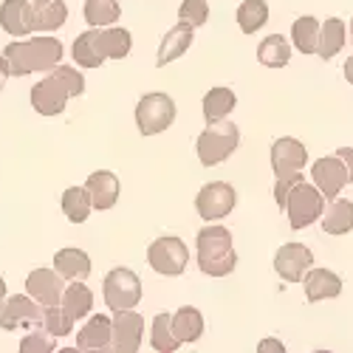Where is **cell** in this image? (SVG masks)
I'll return each mask as SVG.
<instances>
[{
    "mask_svg": "<svg viewBox=\"0 0 353 353\" xmlns=\"http://www.w3.org/2000/svg\"><path fill=\"white\" fill-rule=\"evenodd\" d=\"M308 164V150L297 139H277L272 144V167L280 181H303V167Z\"/></svg>",
    "mask_w": 353,
    "mask_h": 353,
    "instance_id": "9",
    "label": "cell"
},
{
    "mask_svg": "<svg viewBox=\"0 0 353 353\" xmlns=\"http://www.w3.org/2000/svg\"><path fill=\"white\" fill-rule=\"evenodd\" d=\"M336 156H339V159H342V164H345L347 184H353V147H339Z\"/></svg>",
    "mask_w": 353,
    "mask_h": 353,
    "instance_id": "39",
    "label": "cell"
},
{
    "mask_svg": "<svg viewBox=\"0 0 353 353\" xmlns=\"http://www.w3.org/2000/svg\"><path fill=\"white\" fill-rule=\"evenodd\" d=\"M17 325H43V311L37 300L32 303L23 294H17V297H9L0 303V328L12 331Z\"/></svg>",
    "mask_w": 353,
    "mask_h": 353,
    "instance_id": "14",
    "label": "cell"
},
{
    "mask_svg": "<svg viewBox=\"0 0 353 353\" xmlns=\"http://www.w3.org/2000/svg\"><path fill=\"white\" fill-rule=\"evenodd\" d=\"M43 328L54 336V339H60V336H68L74 331V316L57 303V305H46L43 311Z\"/></svg>",
    "mask_w": 353,
    "mask_h": 353,
    "instance_id": "35",
    "label": "cell"
},
{
    "mask_svg": "<svg viewBox=\"0 0 353 353\" xmlns=\"http://www.w3.org/2000/svg\"><path fill=\"white\" fill-rule=\"evenodd\" d=\"M294 184H297V181H280V179H277V184H274V201H277V207H280V210L285 207V198H288V190H291Z\"/></svg>",
    "mask_w": 353,
    "mask_h": 353,
    "instance_id": "40",
    "label": "cell"
},
{
    "mask_svg": "<svg viewBox=\"0 0 353 353\" xmlns=\"http://www.w3.org/2000/svg\"><path fill=\"white\" fill-rule=\"evenodd\" d=\"M54 272L71 283L88 280V274H91V257L82 249H60L54 254Z\"/></svg>",
    "mask_w": 353,
    "mask_h": 353,
    "instance_id": "22",
    "label": "cell"
},
{
    "mask_svg": "<svg viewBox=\"0 0 353 353\" xmlns=\"http://www.w3.org/2000/svg\"><path fill=\"white\" fill-rule=\"evenodd\" d=\"M288 212V221H291V229H305L311 223H316L325 212V198L322 192L305 181H297L291 190H288V198H285V207Z\"/></svg>",
    "mask_w": 353,
    "mask_h": 353,
    "instance_id": "5",
    "label": "cell"
},
{
    "mask_svg": "<svg viewBox=\"0 0 353 353\" xmlns=\"http://www.w3.org/2000/svg\"><path fill=\"white\" fill-rule=\"evenodd\" d=\"M3 300H6V280L0 277V303H3Z\"/></svg>",
    "mask_w": 353,
    "mask_h": 353,
    "instance_id": "43",
    "label": "cell"
},
{
    "mask_svg": "<svg viewBox=\"0 0 353 353\" xmlns=\"http://www.w3.org/2000/svg\"><path fill=\"white\" fill-rule=\"evenodd\" d=\"M102 297H105V305L110 311L133 308L141 303V280L136 277V272H130L125 266L113 269L102 283Z\"/></svg>",
    "mask_w": 353,
    "mask_h": 353,
    "instance_id": "8",
    "label": "cell"
},
{
    "mask_svg": "<svg viewBox=\"0 0 353 353\" xmlns=\"http://www.w3.org/2000/svg\"><path fill=\"white\" fill-rule=\"evenodd\" d=\"M257 350H260V353H283L285 347H283V342H280V339H263Z\"/></svg>",
    "mask_w": 353,
    "mask_h": 353,
    "instance_id": "41",
    "label": "cell"
},
{
    "mask_svg": "<svg viewBox=\"0 0 353 353\" xmlns=\"http://www.w3.org/2000/svg\"><path fill=\"white\" fill-rule=\"evenodd\" d=\"M291 43L303 54H316L319 43V20L316 17H300L291 26Z\"/></svg>",
    "mask_w": 353,
    "mask_h": 353,
    "instance_id": "33",
    "label": "cell"
},
{
    "mask_svg": "<svg viewBox=\"0 0 353 353\" xmlns=\"http://www.w3.org/2000/svg\"><path fill=\"white\" fill-rule=\"evenodd\" d=\"M170 328H172L175 339H179L181 345L184 342H198L203 336V316H201L198 308L184 305V308H179L170 316Z\"/></svg>",
    "mask_w": 353,
    "mask_h": 353,
    "instance_id": "23",
    "label": "cell"
},
{
    "mask_svg": "<svg viewBox=\"0 0 353 353\" xmlns=\"http://www.w3.org/2000/svg\"><path fill=\"white\" fill-rule=\"evenodd\" d=\"M54 347L57 345H54V336L48 331H34L20 342V353H51Z\"/></svg>",
    "mask_w": 353,
    "mask_h": 353,
    "instance_id": "38",
    "label": "cell"
},
{
    "mask_svg": "<svg viewBox=\"0 0 353 353\" xmlns=\"http://www.w3.org/2000/svg\"><path fill=\"white\" fill-rule=\"evenodd\" d=\"M345 46V23L339 17L325 20V26H319V43H316V57L331 60L334 54H339Z\"/></svg>",
    "mask_w": 353,
    "mask_h": 353,
    "instance_id": "30",
    "label": "cell"
},
{
    "mask_svg": "<svg viewBox=\"0 0 353 353\" xmlns=\"http://www.w3.org/2000/svg\"><path fill=\"white\" fill-rule=\"evenodd\" d=\"M350 37H353V20H350Z\"/></svg>",
    "mask_w": 353,
    "mask_h": 353,
    "instance_id": "45",
    "label": "cell"
},
{
    "mask_svg": "<svg viewBox=\"0 0 353 353\" xmlns=\"http://www.w3.org/2000/svg\"><path fill=\"white\" fill-rule=\"evenodd\" d=\"M63 60V43L57 37H32L9 43L0 54V71L6 77H26L37 71H51Z\"/></svg>",
    "mask_w": 353,
    "mask_h": 353,
    "instance_id": "1",
    "label": "cell"
},
{
    "mask_svg": "<svg viewBox=\"0 0 353 353\" xmlns=\"http://www.w3.org/2000/svg\"><path fill=\"white\" fill-rule=\"evenodd\" d=\"M311 179H314V187L322 192V198L334 201L339 195V190L347 184V172H345V164L339 156H325L311 167Z\"/></svg>",
    "mask_w": 353,
    "mask_h": 353,
    "instance_id": "13",
    "label": "cell"
},
{
    "mask_svg": "<svg viewBox=\"0 0 353 353\" xmlns=\"http://www.w3.org/2000/svg\"><path fill=\"white\" fill-rule=\"evenodd\" d=\"M322 229L325 234H347L353 229V201H331V207L322 212Z\"/></svg>",
    "mask_w": 353,
    "mask_h": 353,
    "instance_id": "24",
    "label": "cell"
},
{
    "mask_svg": "<svg viewBox=\"0 0 353 353\" xmlns=\"http://www.w3.org/2000/svg\"><path fill=\"white\" fill-rule=\"evenodd\" d=\"M85 91V79L77 68L71 65H60L57 63L46 79H40L34 88H32V108L40 113V116H57L63 113L68 99L71 97H79Z\"/></svg>",
    "mask_w": 353,
    "mask_h": 353,
    "instance_id": "2",
    "label": "cell"
},
{
    "mask_svg": "<svg viewBox=\"0 0 353 353\" xmlns=\"http://www.w3.org/2000/svg\"><path fill=\"white\" fill-rule=\"evenodd\" d=\"M234 203H238V192H234V187L226 184V181H212V184H207L198 192L195 210H198V215L203 221L212 223V221L226 218L234 210Z\"/></svg>",
    "mask_w": 353,
    "mask_h": 353,
    "instance_id": "10",
    "label": "cell"
},
{
    "mask_svg": "<svg viewBox=\"0 0 353 353\" xmlns=\"http://www.w3.org/2000/svg\"><path fill=\"white\" fill-rule=\"evenodd\" d=\"M74 60L82 68H99L108 60V57L102 54V48H99V43H97V28L94 26H91V32H82L74 40Z\"/></svg>",
    "mask_w": 353,
    "mask_h": 353,
    "instance_id": "27",
    "label": "cell"
},
{
    "mask_svg": "<svg viewBox=\"0 0 353 353\" xmlns=\"http://www.w3.org/2000/svg\"><path fill=\"white\" fill-rule=\"evenodd\" d=\"M192 40H195V28H192L190 23L181 20L179 26H172L170 32H167V37L161 40V48H159V57H156V65L164 68L167 63L179 60L181 54H187V48L192 46Z\"/></svg>",
    "mask_w": 353,
    "mask_h": 353,
    "instance_id": "17",
    "label": "cell"
},
{
    "mask_svg": "<svg viewBox=\"0 0 353 353\" xmlns=\"http://www.w3.org/2000/svg\"><path fill=\"white\" fill-rule=\"evenodd\" d=\"M241 144V130L234 122H210V128L198 136V161L203 167H218L221 161H226Z\"/></svg>",
    "mask_w": 353,
    "mask_h": 353,
    "instance_id": "4",
    "label": "cell"
},
{
    "mask_svg": "<svg viewBox=\"0 0 353 353\" xmlns=\"http://www.w3.org/2000/svg\"><path fill=\"white\" fill-rule=\"evenodd\" d=\"M179 20L190 23L192 28L203 26L210 20V6L207 0H181V9H179Z\"/></svg>",
    "mask_w": 353,
    "mask_h": 353,
    "instance_id": "37",
    "label": "cell"
},
{
    "mask_svg": "<svg viewBox=\"0 0 353 353\" xmlns=\"http://www.w3.org/2000/svg\"><path fill=\"white\" fill-rule=\"evenodd\" d=\"M257 60H260V65H266V68H283V65H288V60H291L288 40L283 34H269L266 40L260 43V48H257Z\"/></svg>",
    "mask_w": 353,
    "mask_h": 353,
    "instance_id": "29",
    "label": "cell"
},
{
    "mask_svg": "<svg viewBox=\"0 0 353 353\" xmlns=\"http://www.w3.org/2000/svg\"><path fill=\"white\" fill-rule=\"evenodd\" d=\"M195 249H198V269L207 277H226L238 266L232 232L226 226H203L195 238Z\"/></svg>",
    "mask_w": 353,
    "mask_h": 353,
    "instance_id": "3",
    "label": "cell"
},
{
    "mask_svg": "<svg viewBox=\"0 0 353 353\" xmlns=\"http://www.w3.org/2000/svg\"><path fill=\"white\" fill-rule=\"evenodd\" d=\"M305 280V297L308 303H322V300H334L342 294V280L339 274L328 272V269H308Z\"/></svg>",
    "mask_w": 353,
    "mask_h": 353,
    "instance_id": "19",
    "label": "cell"
},
{
    "mask_svg": "<svg viewBox=\"0 0 353 353\" xmlns=\"http://www.w3.org/2000/svg\"><path fill=\"white\" fill-rule=\"evenodd\" d=\"M187 260H190V249H187V243L181 238H175V234H167V238L153 241L150 249H147V263H150V269L164 274V277L184 274Z\"/></svg>",
    "mask_w": 353,
    "mask_h": 353,
    "instance_id": "7",
    "label": "cell"
},
{
    "mask_svg": "<svg viewBox=\"0 0 353 353\" xmlns=\"http://www.w3.org/2000/svg\"><path fill=\"white\" fill-rule=\"evenodd\" d=\"M113 334H110V350L116 353H136L141 347L144 334V319L133 308L113 311Z\"/></svg>",
    "mask_w": 353,
    "mask_h": 353,
    "instance_id": "11",
    "label": "cell"
},
{
    "mask_svg": "<svg viewBox=\"0 0 353 353\" xmlns=\"http://www.w3.org/2000/svg\"><path fill=\"white\" fill-rule=\"evenodd\" d=\"M110 334L113 322L102 314L88 319V325L79 328L77 334V350H110Z\"/></svg>",
    "mask_w": 353,
    "mask_h": 353,
    "instance_id": "20",
    "label": "cell"
},
{
    "mask_svg": "<svg viewBox=\"0 0 353 353\" xmlns=\"http://www.w3.org/2000/svg\"><path fill=\"white\" fill-rule=\"evenodd\" d=\"M26 291L32 294V300H37L40 305H57L63 300L65 280L54 269H34L26 277Z\"/></svg>",
    "mask_w": 353,
    "mask_h": 353,
    "instance_id": "15",
    "label": "cell"
},
{
    "mask_svg": "<svg viewBox=\"0 0 353 353\" xmlns=\"http://www.w3.org/2000/svg\"><path fill=\"white\" fill-rule=\"evenodd\" d=\"M3 82H6V74H3V71H0V91H3Z\"/></svg>",
    "mask_w": 353,
    "mask_h": 353,
    "instance_id": "44",
    "label": "cell"
},
{
    "mask_svg": "<svg viewBox=\"0 0 353 353\" xmlns=\"http://www.w3.org/2000/svg\"><path fill=\"white\" fill-rule=\"evenodd\" d=\"M238 105V97L229 88H212L203 97V119L207 122H218V119H226V116L234 110Z\"/></svg>",
    "mask_w": 353,
    "mask_h": 353,
    "instance_id": "28",
    "label": "cell"
},
{
    "mask_svg": "<svg viewBox=\"0 0 353 353\" xmlns=\"http://www.w3.org/2000/svg\"><path fill=\"white\" fill-rule=\"evenodd\" d=\"M345 77H347V82L353 85V57H347V63H345Z\"/></svg>",
    "mask_w": 353,
    "mask_h": 353,
    "instance_id": "42",
    "label": "cell"
},
{
    "mask_svg": "<svg viewBox=\"0 0 353 353\" xmlns=\"http://www.w3.org/2000/svg\"><path fill=\"white\" fill-rule=\"evenodd\" d=\"M97 43H99L102 54L110 57V60H125L133 48V37L128 28H105V32L97 28Z\"/></svg>",
    "mask_w": 353,
    "mask_h": 353,
    "instance_id": "25",
    "label": "cell"
},
{
    "mask_svg": "<svg viewBox=\"0 0 353 353\" xmlns=\"http://www.w3.org/2000/svg\"><path fill=\"white\" fill-rule=\"evenodd\" d=\"M311 266H314V254L303 243H285L274 254V272L285 283H303Z\"/></svg>",
    "mask_w": 353,
    "mask_h": 353,
    "instance_id": "12",
    "label": "cell"
},
{
    "mask_svg": "<svg viewBox=\"0 0 353 353\" xmlns=\"http://www.w3.org/2000/svg\"><path fill=\"white\" fill-rule=\"evenodd\" d=\"M0 28L14 37L32 34V3L28 0H3V6H0Z\"/></svg>",
    "mask_w": 353,
    "mask_h": 353,
    "instance_id": "18",
    "label": "cell"
},
{
    "mask_svg": "<svg viewBox=\"0 0 353 353\" xmlns=\"http://www.w3.org/2000/svg\"><path fill=\"white\" fill-rule=\"evenodd\" d=\"M175 122V102L167 94H144L136 105V125L141 136H159Z\"/></svg>",
    "mask_w": 353,
    "mask_h": 353,
    "instance_id": "6",
    "label": "cell"
},
{
    "mask_svg": "<svg viewBox=\"0 0 353 353\" xmlns=\"http://www.w3.org/2000/svg\"><path fill=\"white\" fill-rule=\"evenodd\" d=\"M150 345L161 353H172V350H179L181 342L175 339L172 328H170V314H159L153 319V331H150Z\"/></svg>",
    "mask_w": 353,
    "mask_h": 353,
    "instance_id": "36",
    "label": "cell"
},
{
    "mask_svg": "<svg viewBox=\"0 0 353 353\" xmlns=\"http://www.w3.org/2000/svg\"><path fill=\"white\" fill-rule=\"evenodd\" d=\"M68 20L63 0H34L32 3V32H57Z\"/></svg>",
    "mask_w": 353,
    "mask_h": 353,
    "instance_id": "21",
    "label": "cell"
},
{
    "mask_svg": "<svg viewBox=\"0 0 353 353\" xmlns=\"http://www.w3.org/2000/svg\"><path fill=\"white\" fill-rule=\"evenodd\" d=\"M60 305H63V308L74 316V322H77V319H82V316L91 314V308H94V294H91V288H88L82 280H77V283H71V285L63 291Z\"/></svg>",
    "mask_w": 353,
    "mask_h": 353,
    "instance_id": "26",
    "label": "cell"
},
{
    "mask_svg": "<svg viewBox=\"0 0 353 353\" xmlns=\"http://www.w3.org/2000/svg\"><path fill=\"white\" fill-rule=\"evenodd\" d=\"M85 190L91 195V207H97V210H110V207H116V201H119V179H116L110 170L91 172L85 181Z\"/></svg>",
    "mask_w": 353,
    "mask_h": 353,
    "instance_id": "16",
    "label": "cell"
},
{
    "mask_svg": "<svg viewBox=\"0 0 353 353\" xmlns=\"http://www.w3.org/2000/svg\"><path fill=\"white\" fill-rule=\"evenodd\" d=\"M63 212L71 223H85L91 215V195L85 187H68L63 192Z\"/></svg>",
    "mask_w": 353,
    "mask_h": 353,
    "instance_id": "32",
    "label": "cell"
},
{
    "mask_svg": "<svg viewBox=\"0 0 353 353\" xmlns=\"http://www.w3.org/2000/svg\"><path fill=\"white\" fill-rule=\"evenodd\" d=\"M119 14H122V9L116 0H85V20L94 28H105V26L116 23Z\"/></svg>",
    "mask_w": 353,
    "mask_h": 353,
    "instance_id": "34",
    "label": "cell"
},
{
    "mask_svg": "<svg viewBox=\"0 0 353 353\" xmlns=\"http://www.w3.org/2000/svg\"><path fill=\"white\" fill-rule=\"evenodd\" d=\"M269 23V3L266 0H243L238 9V26L243 34H254Z\"/></svg>",
    "mask_w": 353,
    "mask_h": 353,
    "instance_id": "31",
    "label": "cell"
}]
</instances>
